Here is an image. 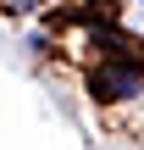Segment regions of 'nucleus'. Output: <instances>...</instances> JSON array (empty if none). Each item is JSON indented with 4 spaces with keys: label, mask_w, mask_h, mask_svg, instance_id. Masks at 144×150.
Masks as SVG:
<instances>
[{
    "label": "nucleus",
    "mask_w": 144,
    "mask_h": 150,
    "mask_svg": "<svg viewBox=\"0 0 144 150\" xmlns=\"http://www.w3.org/2000/svg\"><path fill=\"white\" fill-rule=\"evenodd\" d=\"M139 89H144V72L133 61H100L89 72V95L94 100H133Z\"/></svg>",
    "instance_id": "1"
},
{
    "label": "nucleus",
    "mask_w": 144,
    "mask_h": 150,
    "mask_svg": "<svg viewBox=\"0 0 144 150\" xmlns=\"http://www.w3.org/2000/svg\"><path fill=\"white\" fill-rule=\"evenodd\" d=\"M6 6H17V11H33V6H44V0H6Z\"/></svg>",
    "instance_id": "2"
}]
</instances>
